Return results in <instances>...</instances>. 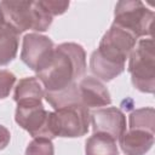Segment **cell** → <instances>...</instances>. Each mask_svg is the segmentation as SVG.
Listing matches in <instances>:
<instances>
[{
	"label": "cell",
	"instance_id": "obj_1",
	"mask_svg": "<svg viewBox=\"0 0 155 155\" xmlns=\"http://www.w3.org/2000/svg\"><path fill=\"white\" fill-rule=\"evenodd\" d=\"M86 67L84 47L75 42H63L54 47L52 58L41 71L36 73V78L45 92L57 93L75 87L85 76Z\"/></svg>",
	"mask_w": 155,
	"mask_h": 155
},
{
	"label": "cell",
	"instance_id": "obj_2",
	"mask_svg": "<svg viewBox=\"0 0 155 155\" xmlns=\"http://www.w3.org/2000/svg\"><path fill=\"white\" fill-rule=\"evenodd\" d=\"M137 38L130 31L111 24L103 35L99 46L92 52L90 69L103 81H111L125 70L126 59L137 44Z\"/></svg>",
	"mask_w": 155,
	"mask_h": 155
},
{
	"label": "cell",
	"instance_id": "obj_3",
	"mask_svg": "<svg viewBox=\"0 0 155 155\" xmlns=\"http://www.w3.org/2000/svg\"><path fill=\"white\" fill-rule=\"evenodd\" d=\"M0 8L5 21L10 23L19 34L27 30L46 31L52 16L41 6L40 1H0Z\"/></svg>",
	"mask_w": 155,
	"mask_h": 155
},
{
	"label": "cell",
	"instance_id": "obj_4",
	"mask_svg": "<svg viewBox=\"0 0 155 155\" xmlns=\"http://www.w3.org/2000/svg\"><path fill=\"white\" fill-rule=\"evenodd\" d=\"M128 73L133 86L140 92L154 93L155 88V53L151 38L142 39L128 57Z\"/></svg>",
	"mask_w": 155,
	"mask_h": 155
},
{
	"label": "cell",
	"instance_id": "obj_5",
	"mask_svg": "<svg viewBox=\"0 0 155 155\" xmlns=\"http://www.w3.org/2000/svg\"><path fill=\"white\" fill-rule=\"evenodd\" d=\"M153 22L154 12L139 0L119 1L115 6L113 24L130 31L137 39L151 38Z\"/></svg>",
	"mask_w": 155,
	"mask_h": 155
},
{
	"label": "cell",
	"instance_id": "obj_6",
	"mask_svg": "<svg viewBox=\"0 0 155 155\" xmlns=\"http://www.w3.org/2000/svg\"><path fill=\"white\" fill-rule=\"evenodd\" d=\"M15 120L33 138H56L53 111L46 110L42 102L17 104Z\"/></svg>",
	"mask_w": 155,
	"mask_h": 155
},
{
	"label": "cell",
	"instance_id": "obj_7",
	"mask_svg": "<svg viewBox=\"0 0 155 155\" xmlns=\"http://www.w3.org/2000/svg\"><path fill=\"white\" fill-rule=\"evenodd\" d=\"M90 111L82 104H70L53 111V127L56 137L76 138L87 133Z\"/></svg>",
	"mask_w": 155,
	"mask_h": 155
},
{
	"label": "cell",
	"instance_id": "obj_8",
	"mask_svg": "<svg viewBox=\"0 0 155 155\" xmlns=\"http://www.w3.org/2000/svg\"><path fill=\"white\" fill-rule=\"evenodd\" d=\"M53 51L54 44L48 36L29 33L23 38L21 59L28 68L39 73L48 64Z\"/></svg>",
	"mask_w": 155,
	"mask_h": 155
},
{
	"label": "cell",
	"instance_id": "obj_9",
	"mask_svg": "<svg viewBox=\"0 0 155 155\" xmlns=\"http://www.w3.org/2000/svg\"><path fill=\"white\" fill-rule=\"evenodd\" d=\"M93 132L107 133L116 140L126 131V116L115 107L99 108L90 114Z\"/></svg>",
	"mask_w": 155,
	"mask_h": 155
},
{
	"label": "cell",
	"instance_id": "obj_10",
	"mask_svg": "<svg viewBox=\"0 0 155 155\" xmlns=\"http://www.w3.org/2000/svg\"><path fill=\"white\" fill-rule=\"evenodd\" d=\"M80 104L87 109L107 107L111 103L108 88L98 79L93 76H84L78 82Z\"/></svg>",
	"mask_w": 155,
	"mask_h": 155
},
{
	"label": "cell",
	"instance_id": "obj_11",
	"mask_svg": "<svg viewBox=\"0 0 155 155\" xmlns=\"http://www.w3.org/2000/svg\"><path fill=\"white\" fill-rule=\"evenodd\" d=\"M126 155H145L154 144V133L144 130H128L119 138Z\"/></svg>",
	"mask_w": 155,
	"mask_h": 155
},
{
	"label": "cell",
	"instance_id": "obj_12",
	"mask_svg": "<svg viewBox=\"0 0 155 155\" xmlns=\"http://www.w3.org/2000/svg\"><path fill=\"white\" fill-rule=\"evenodd\" d=\"M45 94L44 87L38 78L29 76L23 78L18 81L16 88L13 99L17 104H25V103H39L42 101Z\"/></svg>",
	"mask_w": 155,
	"mask_h": 155
},
{
	"label": "cell",
	"instance_id": "obj_13",
	"mask_svg": "<svg viewBox=\"0 0 155 155\" xmlns=\"http://www.w3.org/2000/svg\"><path fill=\"white\" fill-rule=\"evenodd\" d=\"M19 33L5 21L0 27V67L11 63L17 54Z\"/></svg>",
	"mask_w": 155,
	"mask_h": 155
},
{
	"label": "cell",
	"instance_id": "obj_14",
	"mask_svg": "<svg viewBox=\"0 0 155 155\" xmlns=\"http://www.w3.org/2000/svg\"><path fill=\"white\" fill-rule=\"evenodd\" d=\"M86 155H119L116 139L107 133L94 132L85 143Z\"/></svg>",
	"mask_w": 155,
	"mask_h": 155
},
{
	"label": "cell",
	"instance_id": "obj_15",
	"mask_svg": "<svg viewBox=\"0 0 155 155\" xmlns=\"http://www.w3.org/2000/svg\"><path fill=\"white\" fill-rule=\"evenodd\" d=\"M154 108H140L130 114V130H144L154 133Z\"/></svg>",
	"mask_w": 155,
	"mask_h": 155
},
{
	"label": "cell",
	"instance_id": "obj_16",
	"mask_svg": "<svg viewBox=\"0 0 155 155\" xmlns=\"http://www.w3.org/2000/svg\"><path fill=\"white\" fill-rule=\"evenodd\" d=\"M25 155H54L53 143L46 138H34L28 144Z\"/></svg>",
	"mask_w": 155,
	"mask_h": 155
},
{
	"label": "cell",
	"instance_id": "obj_17",
	"mask_svg": "<svg viewBox=\"0 0 155 155\" xmlns=\"http://www.w3.org/2000/svg\"><path fill=\"white\" fill-rule=\"evenodd\" d=\"M16 82V76L10 70L0 69V99L8 97L13 85Z\"/></svg>",
	"mask_w": 155,
	"mask_h": 155
},
{
	"label": "cell",
	"instance_id": "obj_18",
	"mask_svg": "<svg viewBox=\"0 0 155 155\" xmlns=\"http://www.w3.org/2000/svg\"><path fill=\"white\" fill-rule=\"evenodd\" d=\"M41 6L53 17V16H59L64 13L68 7L69 2L68 1H52V0H40Z\"/></svg>",
	"mask_w": 155,
	"mask_h": 155
},
{
	"label": "cell",
	"instance_id": "obj_19",
	"mask_svg": "<svg viewBox=\"0 0 155 155\" xmlns=\"http://www.w3.org/2000/svg\"><path fill=\"white\" fill-rule=\"evenodd\" d=\"M10 139H11V133H10V131H8L5 126L0 125V150L5 149V148L8 145Z\"/></svg>",
	"mask_w": 155,
	"mask_h": 155
},
{
	"label": "cell",
	"instance_id": "obj_20",
	"mask_svg": "<svg viewBox=\"0 0 155 155\" xmlns=\"http://www.w3.org/2000/svg\"><path fill=\"white\" fill-rule=\"evenodd\" d=\"M4 23H5V17H4V13H2V11H1V8H0V27H1Z\"/></svg>",
	"mask_w": 155,
	"mask_h": 155
}]
</instances>
